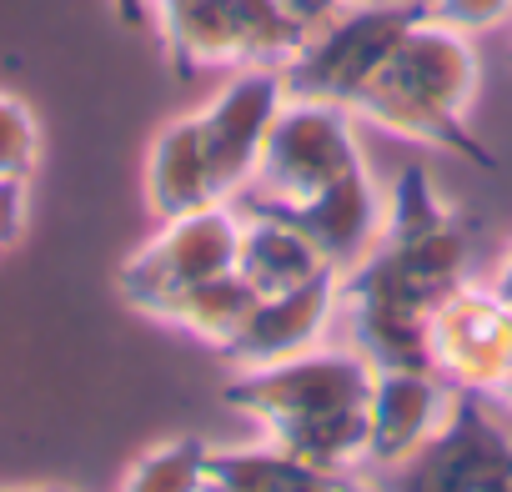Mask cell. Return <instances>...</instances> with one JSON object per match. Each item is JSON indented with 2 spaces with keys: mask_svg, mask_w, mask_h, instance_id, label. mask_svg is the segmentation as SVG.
Segmentation results:
<instances>
[{
  "mask_svg": "<svg viewBox=\"0 0 512 492\" xmlns=\"http://www.w3.org/2000/svg\"><path fill=\"white\" fill-rule=\"evenodd\" d=\"M477 96V51L472 36L422 16L387 61L352 91V121H372L402 141L452 151L482 171H497V156L477 141L467 106Z\"/></svg>",
  "mask_w": 512,
  "mask_h": 492,
  "instance_id": "obj_1",
  "label": "cell"
},
{
  "mask_svg": "<svg viewBox=\"0 0 512 492\" xmlns=\"http://www.w3.org/2000/svg\"><path fill=\"white\" fill-rule=\"evenodd\" d=\"M377 367L362 352H297L267 367H236L221 387L226 407L262 422L277 447H297L372 402Z\"/></svg>",
  "mask_w": 512,
  "mask_h": 492,
  "instance_id": "obj_2",
  "label": "cell"
},
{
  "mask_svg": "<svg viewBox=\"0 0 512 492\" xmlns=\"http://www.w3.org/2000/svg\"><path fill=\"white\" fill-rule=\"evenodd\" d=\"M362 146L352 131V111L337 101H302L292 96L272 121L256 171L236 196L241 211H287L307 206L352 171H362Z\"/></svg>",
  "mask_w": 512,
  "mask_h": 492,
  "instance_id": "obj_3",
  "label": "cell"
},
{
  "mask_svg": "<svg viewBox=\"0 0 512 492\" xmlns=\"http://www.w3.org/2000/svg\"><path fill=\"white\" fill-rule=\"evenodd\" d=\"M422 16H427V0H347L332 21H322L282 61L287 96L347 106L352 91L387 61V51Z\"/></svg>",
  "mask_w": 512,
  "mask_h": 492,
  "instance_id": "obj_4",
  "label": "cell"
},
{
  "mask_svg": "<svg viewBox=\"0 0 512 492\" xmlns=\"http://www.w3.org/2000/svg\"><path fill=\"white\" fill-rule=\"evenodd\" d=\"M512 482V437L487 412V397L452 387L447 417L392 467L377 492H487Z\"/></svg>",
  "mask_w": 512,
  "mask_h": 492,
  "instance_id": "obj_5",
  "label": "cell"
},
{
  "mask_svg": "<svg viewBox=\"0 0 512 492\" xmlns=\"http://www.w3.org/2000/svg\"><path fill=\"white\" fill-rule=\"evenodd\" d=\"M236 241H241V211L236 201H216V206H201V211H186L176 221H161V231L131 252L116 272V287L121 297L156 317L161 302H171L176 292L206 282V277H221V272H236Z\"/></svg>",
  "mask_w": 512,
  "mask_h": 492,
  "instance_id": "obj_6",
  "label": "cell"
},
{
  "mask_svg": "<svg viewBox=\"0 0 512 492\" xmlns=\"http://www.w3.org/2000/svg\"><path fill=\"white\" fill-rule=\"evenodd\" d=\"M307 31L282 0H191L181 31L166 41L176 76L206 66H282Z\"/></svg>",
  "mask_w": 512,
  "mask_h": 492,
  "instance_id": "obj_7",
  "label": "cell"
},
{
  "mask_svg": "<svg viewBox=\"0 0 512 492\" xmlns=\"http://www.w3.org/2000/svg\"><path fill=\"white\" fill-rule=\"evenodd\" d=\"M287 76L282 66H241V76H231L201 111V141H206V161H211V181L221 201H236L256 171L262 141L272 131V121L287 106Z\"/></svg>",
  "mask_w": 512,
  "mask_h": 492,
  "instance_id": "obj_8",
  "label": "cell"
},
{
  "mask_svg": "<svg viewBox=\"0 0 512 492\" xmlns=\"http://www.w3.org/2000/svg\"><path fill=\"white\" fill-rule=\"evenodd\" d=\"M432 367L447 387L497 397L512 372V312L492 292L457 287L432 312Z\"/></svg>",
  "mask_w": 512,
  "mask_h": 492,
  "instance_id": "obj_9",
  "label": "cell"
},
{
  "mask_svg": "<svg viewBox=\"0 0 512 492\" xmlns=\"http://www.w3.org/2000/svg\"><path fill=\"white\" fill-rule=\"evenodd\" d=\"M337 302H342V272L327 267V272H317L312 282H302L292 292L262 297V302H256V312H251V322L221 352L236 367H267V362L297 357V352L317 347V337L327 332Z\"/></svg>",
  "mask_w": 512,
  "mask_h": 492,
  "instance_id": "obj_10",
  "label": "cell"
},
{
  "mask_svg": "<svg viewBox=\"0 0 512 492\" xmlns=\"http://www.w3.org/2000/svg\"><path fill=\"white\" fill-rule=\"evenodd\" d=\"M262 216H277L287 226H297L322 262H332L337 272L357 267L372 246L382 241V216H387V201L382 191L372 186V171H352L347 181H337L332 191H322L317 201L307 206H287V211H262Z\"/></svg>",
  "mask_w": 512,
  "mask_h": 492,
  "instance_id": "obj_11",
  "label": "cell"
},
{
  "mask_svg": "<svg viewBox=\"0 0 512 492\" xmlns=\"http://www.w3.org/2000/svg\"><path fill=\"white\" fill-rule=\"evenodd\" d=\"M452 407V387L437 377V372H377L372 382V402H367V417H372V442H367V462L372 467H392L402 462Z\"/></svg>",
  "mask_w": 512,
  "mask_h": 492,
  "instance_id": "obj_12",
  "label": "cell"
},
{
  "mask_svg": "<svg viewBox=\"0 0 512 492\" xmlns=\"http://www.w3.org/2000/svg\"><path fill=\"white\" fill-rule=\"evenodd\" d=\"M216 181H211V161H206V141H201V121L176 116L161 126V136L151 141L146 156V206L161 221H176L186 211L216 206Z\"/></svg>",
  "mask_w": 512,
  "mask_h": 492,
  "instance_id": "obj_13",
  "label": "cell"
},
{
  "mask_svg": "<svg viewBox=\"0 0 512 492\" xmlns=\"http://www.w3.org/2000/svg\"><path fill=\"white\" fill-rule=\"evenodd\" d=\"M201 492H377L352 472H332L272 447H236L206 452V487Z\"/></svg>",
  "mask_w": 512,
  "mask_h": 492,
  "instance_id": "obj_14",
  "label": "cell"
},
{
  "mask_svg": "<svg viewBox=\"0 0 512 492\" xmlns=\"http://www.w3.org/2000/svg\"><path fill=\"white\" fill-rule=\"evenodd\" d=\"M241 211V206H236ZM332 262H322V252L287 221L262 216V211H241V241H236V277L256 292V297H277L292 292L302 282H312L317 272H327Z\"/></svg>",
  "mask_w": 512,
  "mask_h": 492,
  "instance_id": "obj_15",
  "label": "cell"
},
{
  "mask_svg": "<svg viewBox=\"0 0 512 492\" xmlns=\"http://www.w3.org/2000/svg\"><path fill=\"white\" fill-rule=\"evenodd\" d=\"M256 302L262 297H256L236 272H221V277H206V282L176 292L171 302H161L156 322H171V327H181V332H191V337H201L211 347H231L236 332L251 322Z\"/></svg>",
  "mask_w": 512,
  "mask_h": 492,
  "instance_id": "obj_16",
  "label": "cell"
},
{
  "mask_svg": "<svg viewBox=\"0 0 512 492\" xmlns=\"http://www.w3.org/2000/svg\"><path fill=\"white\" fill-rule=\"evenodd\" d=\"M206 452L211 447L201 437H171V442L151 447L146 457H136L121 492H201L206 487Z\"/></svg>",
  "mask_w": 512,
  "mask_h": 492,
  "instance_id": "obj_17",
  "label": "cell"
},
{
  "mask_svg": "<svg viewBox=\"0 0 512 492\" xmlns=\"http://www.w3.org/2000/svg\"><path fill=\"white\" fill-rule=\"evenodd\" d=\"M447 221H457V216L437 201L427 171H422V166H407V171L392 181L387 216H382V236L407 241V236H427V231H437V226H447Z\"/></svg>",
  "mask_w": 512,
  "mask_h": 492,
  "instance_id": "obj_18",
  "label": "cell"
},
{
  "mask_svg": "<svg viewBox=\"0 0 512 492\" xmlns=\"http://www.w3.org/2000/svg\"><path fill=\"white\" fill-rule=\"evenodd\" d=\"M41 156V131L26 101L0 91V181H31Z\"/></svg>",
  "mask_w": 512,
  "mask_h": 492,
  "instance_id": "obj_19",
  "label": "cell"
},
{
  "mask_svg": "<svg viewBox=\"0 0 512 492\" xmlns=\"http://www.w3.org/2000/svg\"><path fill=\"white\" fill-rule=\"evenodd\" d=\"M427 16L462 36H477V31H497L512 16V0H427Z\"/></svg>",
  "mask_w": 512,
  "mask_h": 492,
  "instance_id": "obj_20",
  "label": "cell"
},
{
  "mask_svg": "<svg viewBox=\"0 0 512 492\" xmlns=\"http://www.w3.org/2000/svg\"><path fill=\"white\" fill-rule=\"evenodd\" d=\"M26 226V181H0V252Z\"/></svg>",
  "mask_w": 512,
  "mask_h": 492,
  "instance_id": "obj_21",
  "label": "cell"
},
{
  "mask_svg": "<svg viewBox=\"0 0 512 492\" xmlns=\"http://www.w3.org/2000/svg\"><path fill=\"white\" fill-rule=\"evenodd\" d=\"M282 6H287V16H292V21H297V26L312 36L322 21H332V16L347 6V0H282Z\"/></svg>",
  "mask_w": 512,
  "mask_h": 492,
  "instance_id": "obj_22",
  "label": "cell"
},
{
  "mask_svg": "<svg viewBox=\"0 0 512 492\" xmlns=\"http://www.w3.org/2000/svg\"><path fill=\"white\" fill-rule=\"evenodd\" d=\"M186 11H191V0H151V16H156V26H161V41H171V36L181 31Z\"/></svg>",
  "mask_w": 512,
  "mask_h": 492,
  "instance_id": "obj_23",
  "label": "cell"
},
{
  "mask_svg": "<svg viewBox=\"0 0 512 492\" xmlns=\"http://www.w3.org/2000/svg\"><path fill=\"white\" fill-rule=\"evenodd\" d=\"M111 11L121 16V26H131V31H146L156 16H151V0H111Z\"/></svg>",
  "mask_w": 512,
  "mask_h": 492,
  "instance_id": "obj_24",
  "label": "cell"
},
{
  "mask_svg": "<svg viewBox=\"0 0 512 492\" xmlns=\"http://www.w3.org/2000/svg\"><path fill=\"white\" fill-rule=\"evenodd\" d=\"M492 297L512 312V252H507V262H502V272H497V287H492Z\"/></svg>",
  "mask_w": 512,
  "mask_h": 492,
  "instance_id": "obj_25",
  "label": "cell"
},
{
  "mask_svg": "<svg viewBox=\"0 0 512 492\" xmlns=\"http://www.w3.org/2000/svg\"><path fill=\"white\" fill-rule=\"evenodd\" d=\"M497 402H502V407H512V372L502 377V387H497Z\"/></svg>",
  "mask_w": 512,
  "mask_h": 492,
  "instance_id": "obj_26",
  "label": "cell"
},
{
  "mask_svg": "<svg viewBox=\"0 0 512 492\" xmlns=\"http://www.w3.org/2000/svg\"><path fill=\"white\" fill-rule=\"evenodd\" d=\"M487 492H512V482H497V487H487Z\"/></svg>",
  "mask_w": 512,
  "mask_h": 492,
  "instance_id": "obj_27",
  "label": "cell"
},
{
  "mask_svg": "<svg viewBox=\"0 0 512 492\" xmlns=\"http://www.w3.org/2000/svg\"><path fill=\"white\" fill-rule=\"evenodd\" d=\"M21 492H56V487H21Z\"/></svg>",
  "mask_w": 512,
  "mask_h": 492,
  "instance_id": "obj_28",
  "label": "cell"
},
{
  "mask_svg": "<svg viewBox=\"0 0 512 492\" xmlns=\"http://www.w3.org/2000/svg\"><path fill=\"white\" fill-rule=\"evenodd\" d=\"M507 56H512V51H507Z\"/></svg>",
  "mask_w": 512,
  "mask_h": 492,
  "instance_id": "obj_29",
  "label": "cell"
}]
</instances>
